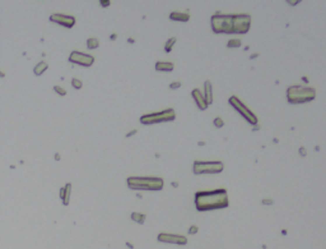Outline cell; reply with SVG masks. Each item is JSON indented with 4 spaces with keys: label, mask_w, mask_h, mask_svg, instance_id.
<instances>
[{
    "label": "cell",
    "mask_w": 326,
    "mask_h": 249,
    "mask_svg": "<svg viewBox=\"0 0 326 249\" xmlns=\"http://www.w3.org/2000/svg\"><path fill=\"white\" fill-rule=\"evenodd\" d=\"M251 26L248 14H224L217 13L212 17V28L215 33H247Z\"/></svg>",
    "instance_id": "cell-1"
},
{
    "label": "cell",
    "mask_w": 326,
    "mask_h": 249,
    "mask_svg": "<svg viewBox=\"0 0 326 249\" xmlns=\"http://www.w3.org/2000/svg\"><path fill=\"white\" fill-rule=\"evenodd\" d=\"M228 195L226 189L200 190L195 194V206L198 211H210L228 207Z\"/></svg>",
    "instance_id": "cell-2"
},
{
    "label": "cell",
    "mask_w": 326,
    "mask_h": 249,
    "mask_svg": "<svg viewBox=\"0 0 326 249\" xmlns=\"http://www.w3.org/2000/svg\"><path fill=\"white\" fill-rule=\"evenodd\" d=\"M128 185L133 190L158 192L163 188L164 181L162 178L156 176H130L128 178Z\"/></svg>",
    "instance_id": "cell-3"
},
{
    "label": "cell",
    "mask_w": 326,
    "mask_h": 249,
    "mask_svg": "<svg viewBox=\"0 0 326 249\" xmlns=\"http://www.w3.org/2000/svg\"><path fill=\"white\" fill-rule=\"evenodd\" d=\"M316 97V91L310 87L290 86L287 91V99L289 104H304L310 102Z\"/></svg>",
    "instance_id": "cell-4"
},
{
    "label": "cell",
    "mask_w": 326,
    "mask_h": 249,
    "mask_svg": "<svg viewBox=\"0 0 326 249\" xmlns=\"http://www.w3.org/2000/svg\"><path fill=\"white\" fill-rule=\"evenodd\" d=\"M224 164L222 161H195L192 171L196 175L200 174H218L223 171Z\"/></svg>",
    "instance_id": "cell-5"
},
{
    "label": "cell",
    "mask_w": 326,
    "mask_h": 249,
    "mask_svg": "<svg viewBox=\"0 0 326 249\" xmlns=\"http://www.w3.org/2000/svg\"><path fill=\"white\" fill-rule=\"evenodd\" d=\"M175 118H176V113H175L173 109H167V110L159 111V113L143 115L140 118V123L144 125H150V124H157V123H162V121H172V120H175Z\"/></svg>",
    "instance_id": "cell-6"
},
{
    "label": "cell",
    "mask_w": 326,
    "mask_h": 249,
    "mask_svg": "<svg viewBox=\"0 0 326 249\" xmlns=\"http://www.w3.org/2000/svg\"><path fill=\"white\" fill-rule=\"evenodd\" d=\"M229 104L232 105V106L236 109L238 113L242 115V116L246 119V120L250 123V124H254V125L257 124V116H256V115H255L254 113H252V111L246 106V105H243L242 102H241L238 97L232 96V97L229 99Z\"/></svg>",
    "instance_id": "cell-7"
},
{
    "label": "cell",
    "mask_w": 326,
    "mask_h": 249,
    "mask_svg": "<svg viewBox=\"0 0 326 249\" xmlns=\"http://www.w3.org/2000/svg\"><path fill=\"white\" fill-rule=\"evenodd\" d=\"M69 61L74 63V64H78V65H82V66H90L94 63V58L90 56V55L79 52V51H73L69 56Z\"/></svg>",
    "instance_id": "cell-8"
},
{
    "label": "cell",
    "mask_w": 326,
    "mask_h": 249,
    "mask_svg": "<svg viewBox=\"0 0 326 249\" xmlns=\"http://www.w3.org/2000/svg\"><path fill=\"white\" fill-rule=\"evenodd\" d=\"M158 240L161 243H168V244H178V245L187 244V239L185 236L176 235V234H168V233H161L158 235Z\"/></svg>",
    "instance_id": "cell-9"
},
{
    "label": "cell",
    "mask_w": 326,
    "mask_h": 249,
    "mask_svg": "<svg viewBox=\"0 0 326 249\" xmlns=\"http://www.w3.org/2000/svg\"><path fill=\"white\" fill-rule=\"evenodd\" d=\"M50 20H51V22H54V23L61 24V26L66 27V28H72V27L75 24V18H74L73 16L60 14V13L51 14V16H50Z\"/></svg>",
    "instance_id": "cell-10"
},
{
    "label": "cell",
    "mask_w": 326,
    "mask_h": 249,
    "mask_svg": "<svg viewBox=\"0 0 326 249\" xmlns=\"http://www.w3.org/2000/svg\"><path fill=\"white\" fill-rule=\"evenodd\" d=\"M191 96H192V99L195 100L196 105H198V107L200 109V110H206V107H208L209 105L206 104V101L204 99V95H203L200 91H199V90H194L191 92Z\"/></svg>",
    "instance_id": "cell-11"
},
{
    "label": "cell",
    "mask_w": 326,
    "mask_h": 249,
    "mask_svg": "<svg viewBox=\"0 0 326 249\" xmlns=\"http://www.w3.org/2000/svg\"><path fill=\"white\" fill-rule=\"evenodd\" d=\"M70 194H72V183H66L65 187L60 189V198L62 199V205L64 206L69 205Z\"/></svg>",
    "instance_id": "cell-12"
},
{
    "label": "cell",
    "mask_w": 326,
    "mask_h": 249,
    "mask_svg": "<svg viewBox=\"0 0 326 249\" xmlns=\"http://www.w3.org/2000/svg\"><path fill=\"white\" fill-rule=\"evenodd\" d=\"M189 18H190V14L184 12H173L170 14V19L177 20V22H187Z\"/></svg>",
    "instance_id": "cell-13"
},
{
    "label": "cell",
    "mask_w": 326,
    "mask_h": 249,
    "mask_svg": "<svg viewBox=\"0 0 326 249\" xmlns=\"http://www.w3.org/2000/svg\"><path fill=\"white\" fill-rule=\"evenodd\" d=\"M173 68H175L173 63H164V61L156 63V71L158 72H171L173 71Z\"/></svg>",
    "instance_id": "cell-14"
},
{
    "label": "cell",
    "mask_w": 326,
    "mask_h": 249,
    "mask_svg": "<svg viewBox=\"0 0 326 249\" xmlns=\"http://www.w3.org/2000/svg\"><path fill=\"white\" fill-rule=\"evenodd\" d=\"M205 96H204V99H205V101H206V104L208 105H210L213 102V88H212V83H210V80H206L205 82Z\"/></svg>",
    "instance_id": "cell-15"
},
{
    "label": "cell",
    "mask_w": 326,
    "mask_h": 249,
    "mask_svg": "<svg viewBox=\"0 0 326 249\" xmlns=\"http://www.w3.org/2000/svg\"><path fill=\"white\" fill-rule=\"evenodd\" d=\"M47 68H48V64H47L46 61H40L36 66H34L33 73H34L36 75H41V74H43V73L46 72Z\"/></svg>",
    "instance_id": "cell-16"
},
{
    "label": "cell",
    "mask_w": 326,
    "mask_h": 249,
    "mask_svg": "<svg viewBox=\"0 0 326 249\" xmlns=\"http://www.w3.org/2000/svg\"><path fill=\"white\" fill-rule=\"evenodd\" d=\"M145 215L144 213H138V212H133L131 213V220H134L135 222H138V224H144V221H145Z\"/></svg>",
    "instance_id": "cell-17"
},
{
    "label": "cell",
    "mask_w": 326,
    "mask_h": 249,
    "mask_svg": "<svg viewBox=\"0 0 326 249\" xmlns=\"http://www.w3.org/2000/svg\"><path fill=\"white\" fill-rule=\"evenodd\" d=\"M87 46H88V49H97L98 46H100V42H98V40L96 37H90L88 38V41H87Z\"/></svg>",
    "instance_id": "cell-18"
},
{
    "label": "cell",
    "mask_w": 326,
    "mask_h": 249,
    "mask_svg": "<svg viewBox=\"0 0 326 249\" xmlns=\"http://www.w3.org/2000/svg\"><path fill=\"white\" fill-rule=\"evenodd\" d=\"M227 46H228L229 49H233V47H240V46H241V40H238V38H232V40H229V41H228Z\"/></svg>",
    "instance_id": "cell-19"
},
{
    "label": "cell",
    "mask_w": 326,
    "mask_h": 249,
    "mask_svg": "<svg viewBox=\"0 0 326 249\" xmlns=\"http://www.w3.org/2000/svg\"><path fill=\"white\" fill-rule=\"evenodd\" d=\"M175 44H176V38H175V37L170 38V40H168L167 42H166V45H164V49H166V51L170 52L171 50H172V47H173Z\"/></svg>",
    "instance_id": "cell-20"
},
{
    "label": "cell",
    "mask_w": 326,
    "mask_h": 249,
    "mask_svg": "<svg viewBox=\"0 0 326 249\" xmlns=\"http://www.w3.org/2000/svg\"><path fill=\"white\" fill-rule=\"evenodd\" d=\"M72 86L74 87L75 90H80L83 87V83H82V80L78 79V78H73L72 79Z\"/></svg>",
    "instance_id": "cell-21"
},
{
    "label": "cell",
    "mask_w": 326,
    "mask_h": 249,
    "mask_svg": "<svg viewBox=\"0 0 326 249\" xmlns=\"http://www.w3.org/2000/svg\"><path fill=\"white\" fill-rule=\"evenodd\" d=\"M54 91L57 95H60V96H65V95H66V90H64L60 86H54Z\"/></svg>",
    "instance_id": "cell-22"
},
{
    "label": "cell",
    "mask_w": 326,
    "mask_h": 249,
    "mask_svg": "<svg viewBox=\"0 0 326 249\" xmlns=\"http://www.w3.org/2000/svg\"><path fill=\"white\" fill-rule=\"evenodd\" d=\"M213 124H214L217 128H222L223 125H224V120H223L222 118H219V116H218V118H215V119H214V121H213Z\"/></svg>",
    "instance_id": "cell-23"
},
{
    "label": "cell",
    "mask_w": 326,
    "mask_h": 249,
    "mask_svg": "<svg viewBox=\"0 0 326 249\" xmlns=\"http://www.w3.org/2000/svg\"><path fill=\"white\" fill-rule=\"evenodd\" d=\"M180 87H181V82H173L170 85L171 90H176V88H180Z\"/></svg>",
    "instance_id": "cell-24"
},
{
    "label": "cell",
    "mask_w": 326,
    "mask_h": 249,
    "mask_svg": "<svg viewBox=\"0 0 326 249\" xmlns=\"http://www.w3.org/2000/svg\"><path fill=\"white\" fill-rule=\"evenodd\" d=\"M198 230H199L198 226L192 225V226H190V229H189V234H196V233H198Z\"/></svg>",
    "instance_id": "cell-25"
},
{
    "label": "cell",
    "mask_w": 326,
    "mask_h": 249,
    "mask_svg": "<svg viewBox=\"0 0 326 249\" xmlns=\"http://www.w3.org/2000/svg\"><path fill=\"white\" fill-rule=\"evenodd\" d=\"M262 203H264V205H271V203H273V199H264V201H262Z\"/></svg>",
    "instance_id": "cell-26"
},
{
    "label": "cell",
    "mask_w": 326,
    "mask_h": 249,
    "mask_svg": "<svg viewBox=\"0 0 326 249\" xmlns=\"http://www.w3.org/2000/svg\"><path fill=\"white\" fill-rule=\"evenodd\" d=\"M100 4L102 5V6H108V5L111 4V3H110V1H100Z\"/></svg>",
    "instance_id": "cell-27"
},
{
    "label": "cell",
    "mask_w": 326,
    "mask_h": 249,
    "mask_svg": "<svg viewBox=\"0 0 326 249\" xmlns=\"http://www.w3.org/2000/svg\"><path fill=\"white\" fill-rule=\"evenodd\" d=\"M299 151H301V156H304V155H306V150H304V147H301Z\"/></svg>",
    "instance_id": "cell-28"
},
{
    "label": "cell",
    "mask_w": 326,
    "mask_h": 249,
    "mask_svg": "<svg viewBox=\"0 0 326 249\" xmlns=\"http://www.w3.org/2000/svg\"><path fill=\"white\" fill-rule=\"evenodd\" d=\"M4 77H5V73L3 71H0V78H4Z\"/></svg>",
    "instance_id": "cell-29"
},
{
    "label": "cell",
    "mask_w": 326,
    "mask_h": 249,
    "mask_svg": "<svg viewBox=\"0 0 326 249\" xmlns=\"http://www.w3.org/2000/svg\"><path fill=\"white\" fill-rule=\"evenodd\" d=\"M136 133V130H133V132H130V133H128V135L126 137H130V135H133V134H135Z\"/></svg>",
    "instance_id": "cell-30"
},
{
    "label": "cell",
    "mask_w": 326,
    "mask_h": 249,
    "mask_svg": "<svg viewBox=\"0 0 326 249\" xmlns=\"http://www.w3.org/2000/svg\"><path fill=\"white\" fill-rule=\"evenodd\" d=\"M55 160H56V161L60 160V155H59V153H56V155H55Z\"/></svg>",
    "instance_id": "cell-31"
},
{
    "label": "cell",
    "mask_w": 326,
    "mask_h": 249,
    "mask_svg": "<svg viewBox=\"0 0 326 249\" xmlns=\"http://www.w3.org/2000/svg\"><path fill=\"white\" fill-rule=\"evenodd\" d=\"M126 245H128V247H129V248H131V249H134V245H133V244H130V243H126Z\"/></svg>",
    "instance_id": "cell-32"
},
{
    "label": "cell",
    "mask_w": 326,
    "mask_h": 249,
    "mask_svg": "<svg viewBox=\"0 0 326 249\" xmlns=\"http://www.w3.org/2000/svg\"><path fill=\"white\" fill-rule=\"evenodd\" d=\"M256 56H259V54H252V55H251V59H254V58H256Z\"/></svg>",
    "instance_id": "cell-33"
}]
</instances>
